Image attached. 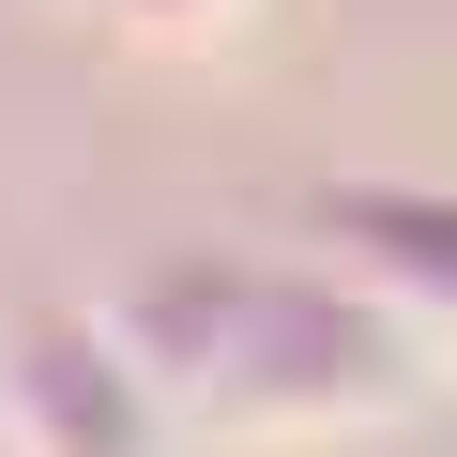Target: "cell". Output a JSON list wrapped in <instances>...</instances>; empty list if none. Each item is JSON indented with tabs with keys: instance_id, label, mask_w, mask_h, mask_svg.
<instances>
[{
	"instance_id": "cell-1",
	"label": "cell",
	"mask_w": 457,
	"mask_h": 457,
	"mask_svg": "<svg viewBox=\"0 0 457 457\" xmlns=\"http://www.w3.org/2000/svg\"><path fill=\"white\" fill-rule=\"evenodd\" d=\"M0 396H16V427H31V457H153V366L137 351H107L92 320H62V336H31L16 351V381H0Z\"/></svg>"
}]
</instances>
